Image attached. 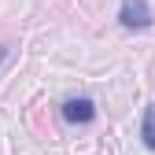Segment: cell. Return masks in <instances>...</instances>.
<instances>
[{"instance_id": "6da1fadb", "label": "cell", "mask_w": 155, "mask_h": 155, "mask_svg": "<svg viewBox=\"0 0 155 155\" xmlns=\"http://www.w3.org/2000/svg\"><path fill=\"white\" fill-rule=\"evenodd\" d=\"M118 22L126 30H144L151 22V8H148V0H122V8H118Z\"/></svg>"}, {"instance_id": "7a4b0ae2", "label": "cell", "mask_w": 155, "mask_h": 155, "mask_svg": "<svg viewBox=\"0 0 155 155\" xmlns=\"http://www.w3.org/2000/svg\"><path fill=\"white\" fill-rule=\"evenodd\" d=\"M63 118L74 122V126H89L96 118V104L89 100V96H70V100L63 104Z\"/></svg>"}, {"instance_id": "3957f363", "label": "cell", "mask_w": 155, "mask_h": 155, "mask_svg": "<svg viewBox=\"0 0 155 155\" xmlns=\"http://www.w3.org/2000/svg\"><path fill=\"white\" fill-rule=\"evenodd\" d=\"M140 137H144V144L155 151V104H148V111H144V126H140Z\"/></svg>"}, {"instance_id": "277c9868", "label": "cell", "mask_w": 155, "mask_h": 155, "mask_svg": "<svg viewBox=\"0 0 155 155\" xmlns=\"http://www.w3.org/2000/svg\"><path fill=\"white\" fill-rule=\"evenodd\" d=\"M4 55H8V48H0V59H4Z\"/></svg>"}]
</instances>
